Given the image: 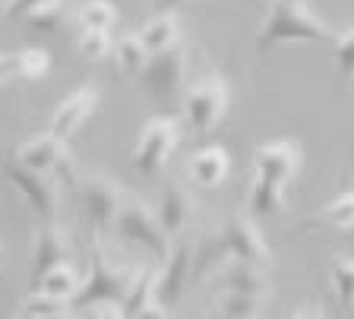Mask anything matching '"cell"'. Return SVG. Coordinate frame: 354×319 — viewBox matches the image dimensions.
Masks as SVG:
<instances>
[{"label": "cell", "instance_id": "cell-1", "mask_svg": "<svg viewBox=\"0 0 354 319\" xmlns=\"http://www.w3.org/2000/svg\"><path fill=\"white\" fill-rule=\"evenodd\" d=\"M339 32L310 13L304 0H272V7L259 23V32L253 38V51L269 54L281 41H317V45H332Z\"/></svg>", "mask_w": 354, "mask_h": 319}, {"label": "cell", "instance_id": "cell-2", "mask_svg": "<svg viewBox=\"0 0 354 319\" xmlns=\"http://www.w3.org/2000/svg\"><path fill=\"white\" fill-rule=\"evenodd\" d=\"M180 136H184V124L171 114H155L142 124L140 139L133 146L130 155V168L140 177H158L168 164L171 152L180 146Z\"/></svg>", "mask_w": 354, "mask_h": 319}, {"label": "cell", "instance_id": "cell-3", "mask_svg": "<svg viewBox=\"0 0 354 319\" xmlns=\"http://www.w3.org/2000/svg\"><path fill=\"white\" fill-rule=\"evenodd\" d=\"M114 231L120 234V240L152 253L158 260H165L171 244H174V238L165 231L158 212H152V206H146L140 196H130V193L120 202V212H118V218H114Z\"/></svg>", "mask_w": 354, "mask_h": 319}, {"label": "cell", "instance_id": "cell-4", "mask_svg": "<svg viewBox=\"0 0 354 319\" xmlns=\"http://www.w3.org/2000/svg\"><path fill=\"white\" fill-rule=\"evenodd\" d=\"M133 275L127 266H114L111 260H104L102 253H92V262H88V272L82 278L80 291L70 297V310L82 313V310H92V307H102V304H120L130 288Z\"/></svg>", "mask_w": 354, "mask_h": 319}, {"label": "cell", "instance_id": "cell-5", "mask_svg": "<svg viewBox=\"0 0 354 319\" xmlns=\"http://www.w3.org/2000/svg\"><path fill=\"white\" fill-rule=\"evenodd\" d=\"M231 104V92L228 82L221 79L218 73H206L199 82H193L184 95V124L190 133L196 136H209L215 126L221 124L225 111Z\"/></svg>", "mask_w": 354, "mask_h": 319}, {"label": "cell", "instance_id": "cell-6", "mask_svg": "<svg viewBox=\"0 0 354 319\" xmlns=\"http://www.w3.org/2000/svg\"><path fill=\"white\" fill-rule=\"evenodd\" d=\"M3 177H7V184L19 193V200L32 209L35 218H41V222H54V218H57L60 193H57V180H54L51 174L29 171L26 164H19L10 155L7 162H3Z\"/></svg>", "mask_w": 354, "mask_h": 319}, {"label": "cell", "instance_id": "cell-7", "mask_svg": "<svg viewBox=\"0 0 354 319\" xmlns=\"http://www.w3.org/2000/svg\"><path fill=\"white\" fill-rule=\"evenodd\" d=\"M76 196H80V209L82 218L92 231H108L114 228V218L120 212V202H124V190H120L108 174H88L80 180L76 186Z\"/></svg>", "mask_w": 354, "mask_h": 319}, {"label": "cell", "instance_id": "cell-8", "mask_svg": "<svg viewBox=\"0 0 354 319\" xmlns=\"http://www.w3.org/2000/svg\"><path fill=\"white\" fill-rule=\"evenodd\" d=\"M184 79H187V48L184 45H171L165 51L149 54V64L140 73L142 89L152 98H162V102H171V98L180 95Z\"/></svg>", "mask_w": 354, "mask_h": 319}, {"label": "cell", "instance_id": "cell-9", "mask_svg": "<svg viewBox=\"0 0 354 319\" xmlns=\"http://www.w3.org/2000/svg\"><path fill=\"white\" fill-rule=\"evenodd\" d=\"M218 250L228 253L237 262H250V266L259 269L269 266V244H266V238L259 234L257 222L250 215H231L221 224Z\"/></svg>", "mask_w": 354, "mask_h": 319}, {"label": "cell", "instance_id": "cell-10", "mask_svg": "<svg viewBox=\"0 0 354 319\" xmlns=\"http://www.w3.org/2000/svg\"><path fill=\"white\" fill-rule=\"evenodd\" d=\"M301 164V146L295 139H272L257 148L253 155V180L285 190Z\"/></svg>", "mask_w": 354, "mask_h": 319}, {"label": "cell", "instance_id": "cell-11", "mask_svg": "<svg viewBox=\"0 0 354 319\" xmlns=\"http://www.w3.org/2000/svg\"><path fill=\"white\" fill-rule=\"evenodd\" d=\"M98 102H102V89H98L95 82H82V86H76V89L51 111V117H48V130L66 142L70 136H76L82 126L88 124V117L95 114Z\"/></svg>", "mask_w": 354, "mask_h": 319}, {"label": "cell", "instance_id": "cell-12", "mask_svg": "<svg viewBox=\"0 0 354 319\" xmlns=\"http://www.w3.org/2000/svg\"><path fill=\"white\" fill-rule=\"evenodd\" d=\"M13 158L19 164H26L29 171H38V174H60L64 177L70 171V155H66V142L60 136H54L51 130L48 133H38L32 139L19 142L13 148Z\"/></svg>", "mask_w": 354, "mask_h": 319}, {"label": "cell", "instance_id": "cell-13", "mask_svg": "<svg viewBox=\"0 0 354 319\" xmlns=\"http://www.w3.org/2000/svg\"><path fill=\"white\" fill-rule=\"evenodd\" d=\"M190 266H193V246L187 238H174L168 256L162 260V269H158V300L165 307H171L180 297L187 278H190Z\"/></svg>", "mask_w": 354, "mask_h": 319}, {"label": "cell", "instance_id": "cell-14", "mask_svg": "<svg viewBox=\"0 0 354 319\" xmlns=\"http://www.w3.org/2000/svg\"><path fill=\"white\" fill-rule=\"evenodd\" d=\"M228 174H231V155L225 146H203L187 162V177L196 186H203V190L221 186L228 180Z\"/></svg>", "mask_w": 354, "mask_h": 319}, {"label": "cell", "instance_id": "cell-15", "mask_svg": "<svg viewBox=\"0 0 354 319\" xmlns=\"http://www.w3.org/2000/svg\"><path fill=\"white\" fill-rule=\"evenodd\" d=\"M155 212H158V218H162L165 231L171 238H184V231L190 228L193 215H196V202H193V193L184 184H168Z\"/></svg>", "mask_w": 354, "mask_h": 319}, {"label": "cell", "instance_id": "cell-16", "mask_svg": "<svg viewBox=\"0 0 354 319\" xmlns=\"http://www.w3.org/2000/svg\"><path fill=\"white\" fill-rule=\"evenodd\" d=\"M66 253H70V234L57 222H44V228L35 234V244H32V278L64 262Z\"/></svg>", "mask_w": 354, "mask_h": 319}, {"label": "cell", "instance_id": "cell-17", "mask_svg": "<svg viewBox=\"0 0 354 319\" xmlns=\"http://www.w3.org/2000/svg\"><path fill=\"white\" fill-rule=\"evenodd\" d=\"M215 284L221 288V294L225 291H231V294H253V297L269 294V278H266L263 269L250 266V262H237V260H231L228 266L221 269Z\"/></svg>", "mask_w": 354, "mask_h": 319}, {"label": "cell", "instance_id": "cell-18", "mask_svg": "<svg viewBox=\"0 0 354 319\" xmlns=\"http://www.w3.org/2000/svg\"><path fill=\"white\" fill-rule=\"evenodd\" d=\"M136 38L142 41L149 54L165 51L171 45H180V16L177 13H155L149 19H142V26L136 29Z\"/></svg>", "mask_w": 354, "mask_h": 319}, {"label": "cell", "instance_id": "cell-19", "mask_svg": "<svg viewBox=\"0 0 354 319\" xmlns=\"http://www.w3.org/2000/svg\"><path fill=\"white\" fill-rule=\"evenodd\" d=\"M80 284H82V278H80V272H76V266L64 260V262H57V266H51L44 275H38L32 291L44 294V297H57V300L70 304V297L80 291Z\"/></svg>", "mask_w": 354, "mask_h": 319}, {"label": "cell", "instance_id": "cell-20", "mask_svg": "<svg viewBox=\"0 0 354 319\" xmlns=\"http://www.w3.org/2000/svg\"><path fill=\"white\" fill-rule=\"evenodd\" d=\"M158 300V272H149V269H140V272L133 275L130 288H127L124 300H120V310L124 316H136L140 310H146L149 304Z\"/></svg>", "mask_w": 354, "mask_h": 319}, {"label": "cell", "instance_id": "cell-21", "mask_svg": "<svg viewBox=\"0 0 354 319\" xmlns=\"http://www.w3.org/2000/svg\"><path fill=\"white\" fill-rule=\"evenodd\" d=\"M111 57H114V64H118L120 73L130 76V79H140L142 67L149 64V51L142 48V41L136 38V32H133V35H124L120 41H114Z\"/></svg>", "mask_w": 354, "mask_h": 319}, {"label": "cell", "instance_id": "cell-22", "mask_svg": "<svg viewBox=\"0 0 354 319\" xmlns=\"http://www.w3.org/2000/svg\"><path fill=\"white\" fill-rule=\"evenodd\" d=\"M76 23L82 29H104L111 32V26H118V7L111 0H86L76 13Z\"/></svg>", "mask_w": 354, "mask_h": 319}, {"label": "cell", "instance_id": "cell-23", "mask_svg": "<svg viewBox=\"0 0 354 319\" xmlns=\"http://www.w3.org/2000/svg\"><path fill=\"white\" fill-rule=\"evenodd\" d=\"M73 45H76V51H80L86 60H104V57H111V51H114L111 32H104V29H82V26L76 29Z\"/></svg>", "mask_w": 354, "mask_h": 319}, {"label": "cell", "instance_id": "cell-24", "mask_svg": "<svg viewBox=\"0 0 354 319\" xmlns=\"http://www.w3.org/2000/svg\"><path fill=\"white\" fill-rule=\"evenodd\" d=\"M66 19V7L64 0H48L44 7H38L35 13H29L22 23L29 26V32H35V35H54V32L64 26Z\"/></svg>", "mask_w": 354, "mask_h": 319}, {"label": "cell", "instance_id": "cell-25", "mask_svg": "<svg viewBox=\"0 0 354 319\" xmlns=\"http://www.w3.org/2000/svg\"><path fill=\"white\" fill-rule=\"evenodd\" d=\"M329 278H332V288H335L342 310L348 316H354V260H335L329 269Z\"/></svg>", "mask_w": 354, "mask_h": 319}, {"label": "cell", "instance_id": "cell-26", "mask_svg": "<svg viewBox=\"0 0 354 319\" xmlns=\"http://www.w3.org/2000/svg\"><path fill=\"white\" fill-rule=\"evenodd\" d=\"M317 222H326L335 231H351L354 228V190L335 196V200L317 215Z\"/></svg>", "mask_w": 354, "mask_h": 319}, {"label": "cell", "instance_id": "cell-27", "mask_svg": "<svg viewBox=\"0 0 354 319\" xmlns=\"http://www.w3.org/2000/svg\"><path fill=\"white\" fill-rule=\"evenodd\" d=\"M215 304H218L215 310L228 313L234 319H259V313H263V297H253V294H231V291H225V294H218Z\"/></svg>", "mask_w": 354, "mask_h": 319}, {"label": "cell", "instance_id": "cell-28", "mask_svg": "<svg viewBox=\"0 0 354 319\" xmlns=\"http://www.w3.org/2000/svg\"><path fill=\"white\" fill-rule=\"evenodd\" d=\"M51 70V54L44 48H26V51H16V76L29 82H38L44 73Z\"/></svg>", "mask_w": 354, "mask_h": 319}, {"label": "cell", "instance_id": "cell-29", "mask_svg": "<svg viewBox=\"0 0 354 319\" xmlns=\"http://www.w3.org/2000/svg\"><path fill=\"white\" fill-rule=\"evenodd\" d=\"M332 60H335V70L342 73V79H354V26L348 32H342V35H335Z\"/></svg>", "mask_w": 354, "mask_h": 319}, {"label": "cell", "instance_id": "cell-30", "mask_svg": "<svg viewBox=\"0 0 354 319\" xmlns=\"http://www.w3.org/2000/svg\"><path fill=\"white\" fill-rule=\"evenodd\" d=\"M22 313L29 319H57L60 313H66V300H57V297H44L32 291L22 304Z\"/></svg>", "mask_w": 354, "mask_h": 319}, {"label": "cell", "instance_id": "cell-31", "mask_svg": "<svg viewBox=\"0 0 354 319\" xmlns=\"http://www.w3.org/2000/svg\"><path fill=\"white\" fill-rule=\"evenodd\" d=\"M44 3H48V0H3V19H7V23H22L26 16L35 13Z\"/></svg>", "mask_w": 354, "mask_h": 319}, {"label": "cell", "instance_id": "cell-32", "mask_svg": "<svg viewBox=\"0 0 354 319\" xmlns=\"http://www.w3.org/2000/svg\"><path fill=\"white\" fill-rule=\"evenodd\" d=\"M130 319H168V307H165L162 300H155V304H149L146 310H140L136 316H130Z\"/></svg>", "mask_w": 354, "mask_h": 319}, {"label": "cell", "instance_id": "cell-33", "mask_svg": "<svg viewBox=\"0 0 354 319\" xmlns=\"http://www.w3.org/2000/svg\"><path fill=\"white\" fill-rule=\"evenodd\" d=\"M16 76V54H0V86Z\"/></svg>", "mask_w": 354, "mask_h": 319}, {"label": "cell", "instance_id": "cell-34", "mask_svg": "<svg viewBox=\"0 0 354 319\" xmlns=\"http://www.w3.org/2000/svg\"><path fill=\"white\" fill-rule=\"evenodd\" d=\"M92 316L95 319H127L120 304H102V307H92Z\"/></svg>", "mask_w": 354, "mask_h": 319}, {"label": "cell", "instance_id": "cell-35", "mask_svg": "<svg viewBox=\"0 0 354 319\" xmlns=\"http://www.w3.org/2000/svg\"><path fill=\"white\" fill-rule=\"evenodd\" d=\"M184 3H190V0H155V13H174Z\"/></svg>", "mask_w": 354, "mask_h": 319}, {"label": "cell", "instance_id": "cell-36", "mask_svg": "<svg viewBox=\"0 0 354 319\" xmlns=\"http://www.w3.org/2000/svg\"><path fill=\"white\" fill-rule=\"evenodd\" d=\"M288 319H326V316H323V310H319V307H313V304H310V307H304V310L291 313V316H288Z\"/></svg>", "mask_w": 354, "mask_h": 319}, {"label": "cell", "instance_id": "cell-37", "mask_svg": "<svg viewBox=\"0 0 354 319\" xmlns=\"http://www.w3.org/2000/svg\"><path fill=\"white\" fill-rule=\"evenodd\" d=\"M206 319H234V316H228V313H221V310H212Z\"/></svg>", "mask_w": 354, "mask_h": 319}, {"label": "cell", "instance_id": "cell-38", "mask_svg": "<svg viewBox=\"0 0 354 319\" xmlns=\"http://www.w3.org/2000/svg\"><path fill=\"white\" fill-rule=\"evenodd\" d=\"M57 319H80V316H76V313H60Z\"/></svg>", "mask_w": 354, "mask_h": 319}, {"label": "cell", "instance_id": "cell-39", "mask_svg": "<svg viewBox=\"0 0 354 319\" xmlns=\"http://www.w3.org/2000/svg\"><path fill=\"white\" fill-rule=\"evenodd\" d=\"M0 266H3V246H0Z\"/></svg>", "mask_w": 354, "mask_h": 319}, {"label": "cell", "instance_id": "cell-40", "mask_svg": "<svg viewBox=\"0 0 354 319\" xmlns=\"http://www.w3.org/2000/svg\"><path fill=\"white\" fill-rule=\"evenodd\" d=\"M16 319H22V316H16Z\"/></svg>", "mask_w": 354, "mask_h": 319}]
</instances>
